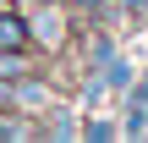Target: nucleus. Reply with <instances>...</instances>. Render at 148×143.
<instances>
[{"mask_svg": "<svg viewBox=\"0 0 148 143\" xmlns=\"http://www.w3.org/2000/svg\"><path fill=\"white\" fill-rule=\"evenodd\" d=\"M137 99H143V105H148V83H143V94H137Z\"/></svg>", "mask_w": 148, "mask_h": 143, "instance_id": "nucleus-2", "label": "nucleus"}, {"mask_svg": "<svg viewBox=\"0 0 148 143\" xmlns=\"http://www.w3.org/2000/svg\"><path fill=\"white\" fill-rule=\"evenodd\" d=\"M0 44H5V50H22V44H27L22 17H0Z\"/></svg>", "mask_w": 148, "mask_h": 143, "instance_id": "nucleus-1", "label": "nucleus"}]
</instances>
